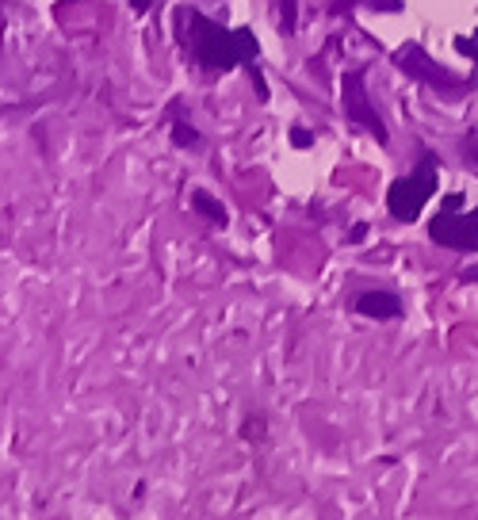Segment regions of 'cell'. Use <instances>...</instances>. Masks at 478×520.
Segmentation results:
<instances>
[{
	"label": "cell",
	"mask_w": 478,
	"mask_h": 520,
	"mask_svg": "<svg viewBox=\"0 0 478 520\" xmlns=\"http://www.w3.org/2000/svg\"><path fill=\"white\" fill-rule=\"evenodd\" d=\"M176 20L184 23V27H180L184 46L192 50V58H196L207 73H230V69L245 65L249 77H253V88H257V100H268V81H264V73H261V43H257V35H253L249 27L226 31L222 23L207 20L196 8H180Z\"/></svg>",
	"instance_id": "obj_1"
},
{
	"label": "cell",
	"mask_w": 478,
	"mask_h": 520,
	"mask_svg": "<svg viewBox=\"0 0 478 520\" xmlns=\"http://www.w3.org/2000/svg\"><path fill=\"white\" fill-rule=\"evenodd\" d=\"M436 184H440V157L433 150H425L417 157L413 173L398 176L387 188V211H391L394 222L413 226L421 218V211H425V203L436 195Z\"/></svg>",
	"instance_id": "obj_2"
},
{
	"label": "cell",
	"mask_w": 478,
	"mask_h": 520,
	"mask_svg": "<svg viewBox=\"0 0 478 520\" xmlns=\"http://www.w3.org/2000/svg\"><path fill=\"white\" fill-rule=\"evenodd\" d=\"M429 241L452 253H478V207L463 211V195L448 192L429 222Z\"/></svg>",
	"instance_id": "obj_3"
},
{
	"label": "cell",
	"mask_w": 478,
	"mask_h": 520,
	"mask_svg": "<svg viewBox=\"0 0 478 520\" xmlns=\"http://www.w3.org/2000/svg\"><path fill=\"white\" fill-rule=\"evenodd\" d=\"M394 65H398L406 77H413V81H425V85H433V88L440 85V88H448V92H463V88H467V81H459V77H452L448 69H440V65H436L417 43L398 46Z\"/></svg>",
	"instance_id": "obj_4"
},
{
	"label": "cell",
	"mask_w": 478,
	"mask_h": 520,
	"mask_svg": "<svg viewBox=\"0 0 478 520\" xmlns=\"http://www.w3.org/2000/svg\"><path fill=\"white\" fill-rule=\"evenodd\" d=\"M345 119L360 123L368 134H375V142H387V127H383L379 111L368 104V88H364V73L360 69L345 73Z\"/></svg>",
	"instance_id": "obj_5"
},
{
	"label": "cell",
	"mask_w": 478,
	"mask_h": 520,
	"mask_svg": "<svg viewBox=\"0 0 478 520\" xmlns=\"http://www.w3.org/2000/svg\"><path fill=\"white\" fill-rule=\"evenodd\" d=\"M352 314L368 318V322H398L406 314V303L398 291H387V287H368L360 295H352Z\"/></svg>",
	"instance_id": "obj_6"
},
{
	"label": "cell",
	"mask_w": 478,
	"mask_h": 520,
	"mask_svg": "<svg viewBox=\"0 0 478 520\" xmlns=\"http://www.w3.org/2000/svg\"><path fill=\"white\" fill-rule=\"evenodd\" d=\"M192 211H196L199 218H207L211 226H218V230H226V222H230L226 207H222V203H218L211 192H203V188H196V192H192Z\"/></svg>",
	"instance_id": "obj_7"
},
{
	"label": "cell",
	"mask_w": 478,
	"mask_h": 520,
	"mask_svg": "<svg viewBox=\"0 0 478 520\" xmlns=\"http://www.w3.org/2000/svg\"><path fill=\"white\" fill-rule=\"evenodd\" d=\"M238 440H245V444H264V440H268V417H264V413H245L238 425Z\"/></svg>",
	"instance_id": "obj_8"
},
{
	"label": "cell",
	"mask_w": 478,
	"mask_h": 520,
	"mask_svg": "<svg viewBox=\"0 0 478 520\" xmlns=\"http://www.w3.org/2000/svg\"><path fill=\"white\" fill-rule=\"evenodd\" d=\"M173 142L180 146V150H196L203 138H199L196 127H188V123H180V119H176L173 123Z\"/></svg>",
	"instance_id": "obj_9"
},
{
	"label": "cell",
	"mask_w": 478,
	"mask_h": 520,
	"mask_svg": "<svg viewBox=\"0 0 478 520\" xmlns=\"http://www.w3.org/2000/svg\"><path fill=\"white\" fill-rule=\"evenodd\" d=\"M456 50L463 54V58H471V62H475V77L467 81V88H478V31L471 35V39H467V35H459V39H456Z\"/></svg>",
	"instance_id": "obj_10"
},
{
	"label": "cell",
	"mask_w": 478,
	"mask_h": 520,
	"mask_svg": "<svg viewBox=\"0 0 478 520\" xmlns=\"http://www.w3.org/2000/svg\"><path fill=\"white\" fill-rule=\"evenodd\" d=\"M291 142H295L299 150H306V146H314V134H310V130H303V127H295V130H291Z\"/></svg>",
	"instance_id": "obj_11"
},
{
	"label": "cell",
	"mask_w": 478,
	"mask_h": 520,
	"mask_svg": "<svg viewBox=\"0 0 478 520\" xmlns=\"http://www.w3.org/2000/svg\"><path fill=\"white\" fill-rule=\"evenodd\" d=\"M459 280H463V283H478V268H467V272H463Z\"/></svg>",
	"instance_id": "obj_12"
},
{
	"label": "cell",
	"mask_w": 478,
	"mask_h": 520,
	"mask_svg": "<svg viewBox=\"0 0 478 520\" xmlns=\"http://www.w3.org/2000/svg\"><path fill=\"white\" fill-rule=\"evenodd\" d=\"M463 157H471V161H475V165H478V142H475V146H471V150L463 146Z\"/></svg>",
	"instance_id": "obj_13"
}]
</instances>
